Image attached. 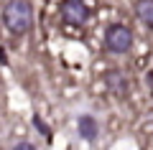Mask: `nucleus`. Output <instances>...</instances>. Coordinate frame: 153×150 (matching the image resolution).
<instances>
[{"instance_id":"39448f33","label":"nucleus","mask_w":153,"mask_h":150,"mask_svg":"<svg viewBox=\"0 0 153 150\" xmlns=\"http://www.w3.org/2000/svg\"><path fill=\"white\" fill-rule=\"evenodd\" d=\"M76 130H79V137L87 140V143L97 140V135H100V125L92 115H82V117L76 120Z\"/></svg>"},{"instance_id":"20e7f679","label":"nucleus","mask_w":153,"mask_h":150,"mask_svg":"<svg viewBox=\"0 0 153 150\" xmlns=\"http://www.w3.org/2000/svg\"><path fill=\"white\" fill-rule=\"evenodd\" d=\"M105 86L112 97H125L128 94V79L123 71H107L105 74Z\"/></svg>"},{"instance_id":"423d86ee","label":"nucleus","mask_w":153,"mask_h":150,"mask_svg":"<svg viewBox=\"0 0 153 150\" xmlns=\"http://www.w3.org/2000/svg\"><path fill=\"white\" fill-rule=\"evenodd\" d=\"M133 10H135V18H138V21L153 31V0H135Z\"/></svg>"},{"instance_id":"0eeeda50","label":"nucleus","mask_w":153,"mask_h":150,"mask_svg":"<svg viewBox=\"0 0 153 150\" xmlns=\"http://www.w3.org/2000/svg\"><path fill=\"white\" fill-rule=\"evenodd\" d=\"M33 125H36V127L41 130V132H44V137H46V140H51V130L46 127V122H44V120H41V117H38V115H36V117H33Z\"/></svg>"},{"instance_id":"f257e3e1","label":"nucleus","mask_w":153,"mask_h":150,"mask_svg":"<svg viewBox=\"0 0 153 150\" xmlns=\"http://www.w3.org/2000/svg\"><path fill=\"white\" fill-rule=\"evenodd\" d=\"M3 23L10 33L23 36V33L31 31L33 26V8L28 0H10L5 8H3Z\"/></svg>"},{"instance_id":"6e6552de","label":"nucleus","mask_w":153,"mask_h":150,"mask_svg":"<svg viewBox=\"0 0 153 150\" xmlns=\"http://www.w3.org/2000/svg\"><path fill=\"white\" fill-rule=\"evenodd\" d=\"M13 150H36L31 143H18V145H13Z\"/></svg>"},{"instance_id":"7ed1b4c3","label":"nucleus","mask_w":153,"mask_h":150,"mask_svg":"<svg viewBox=\"0 0 153 150\" xmlns=\"http://www.w3.org/2000/svg\"><path fill=\"white\" fill-rule=\"evenodd\" d=\"M61 18L69 26H84L89 21V8L82 0H64L61 3Z\"/></svg>"},{"instance_id":"f03ea898","label":"nucleus","mask_w":153,"mask_h":150,"mask_svg":"<svg viewBox=\"0 0 153 150\" xmlns=\"http://www.w3.org/2000/svg\"><path fill=\"white\" fill-rule=\"evenodd\" d=\"M105 46H107V51H112V54H125V51H130V46H133L130 28L120 26V23L110 26L107 33H105Z\"/></svg>"}]
</instances>
